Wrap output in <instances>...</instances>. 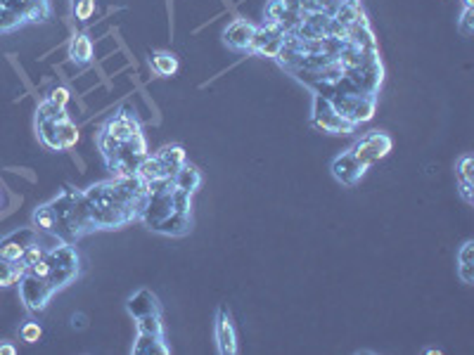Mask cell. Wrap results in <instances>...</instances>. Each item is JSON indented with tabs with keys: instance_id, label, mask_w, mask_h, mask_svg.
Returning a JSON list of instances; mask_svg holds the SVG:
<instances>
[{
	"instance_id": "obj_1",
	"label": "cell",
	"mask_w": 474,
	"mask_h": 355,
	"mask_svg": "<svg viewBox=\"0 0 474 355\" xmlns=\"http://www.w3.org/2000/svg\"><path fill=\"white\" fill-rule=\"evenodd\" d=\"M81 275V256L74 244L57 242L48 247L45 254L33 261L19 277V301L29 315H41L48 311L57 294L74 285Z\"/></svg>"
},
{
	"instance_id": "obj_2",
	"label": "cell",
	"mask_w": 474,
	"mask_h": 355,
	"mask_svg": "<svg viewBox=\"0 0 474 355\" xmlns=\"http://www.w3.org/2000/svg\"><path fill=\"white\" fill-rule=\"evenodd\" d=\"M152 185L137 175H112L83 190L88 216L98 230H121L143 219Z\"/></svg>"
},
{
	"instance_id": "obj_3",
	"label": "cell",
	"mask_w": 474,
	"mask_h": 355,
	"mask_svg": "<svg viewBox=\"0 0 474 355\" xmlns=\"http://www.w3.org/2000/svg\"><path fill=\"white\" fill-rule=\"evenodd\" d=\"M95 145L100 150L105 166L114 175H136L137 163L150 154L140 118L133 109H126V107L100 126V131L95 135Z\"/></svg>"
},
{
	"instance_id": "obj_4",
	"label": "cell",
	"mask_w": 474,
	"mask_h": 355,
	"mask_svg": "<svg viewBox=\"0 0 474 355\" xmlns=\"http://www.w3.org/2000/svg\"><path fill=\"white\" fill-rule=\"evenodd\" d=\"M32 223L38 232L67 244H76L95 232L93 220L88 216L86 200H83V190H76L71 185H64L57 197L36 206Z\"/></svg>"
},
{
	"instance_id": "obj_5",
	"label": "cell",
	"mask_w": 474,
	"mask_h": 355,
	"mask_svg": "<svg viewBox=\"0 0 474 355\" xmlns=\"http://www.w3.org/2000/svg\"><path fill=\"white\" fill-rule=\"evenodd\" d=\"M140 220L156 235H187L193 230V192L181 190L174 181L152 185L150 200Z\"/></svg>"
},
{
	"instance_id": "obj_6",
	"label": "cell",
	"mask_w": 474,
	"mask_h": 355,
	"mask_svg": "<svg viewBox=\"0 0 474 355\" xmlns=\"http://www.w3.org/2000/svg\"><path fill=\"white\" fill-rule=\"evenodd\" d=\"M33 131L38 143L51 152H69L79 145V126L67 114V107H60L45 98L33 114Z\"/></svg>"
},
{
	"instance_id": "obj_7",
	"label": "cell",
	"mask_w": 474,
	"mask_h": 355,
	"mask_svg": "<svg viewBox=\"0 0 474 355\" xmlns=\"http://www.w3.org/2000/svg\"><path fill=\"white\" fill-rule=\"evenodd\" d=\"M51 19V0H0V36L29 24H45Z\"/></svg>"
},
{
	"instance_id": "obj_8",
	"label": "cell",
	"mask_w": 474,
	"mask_h": 355,
	"mask_svg": "<svg viewBox=\"0 0 474 355\" xmlns=\"http://www.w3.org/2000/svg\"><path fill=\"white\" fill-rule=\"evenodd\" d=\"M311 126L316 131L330 133V135H351L358 128V126H354L344 117H339V112L332 107V102L325 95L318 93H313Z\"/></svg>"
},
{
	"instance_id": "obj_9",
	"label": "cell",
	"mask_w": 474,
	"mask_h": 355,
	"mask_svg": "<svg viewBox=\"0 0 474 355\" xmlns=\"http://www.w3.org/2000/svg\"><path fill=\"white\" fill-rule=\"evenodd\" d=\"M327 100L337 109L339 117H344L354 126L368 124L377 109V95H332Z\"/></svg>"
},
{
	"instance_id": "obj_10",
	"label": "cell",
	"mask_w": 474,
	"mask_h": 355,
	"mask_svg": "<svg viewBox=\"0 0 474 355\" xmlns=\"http://www.w3.org/2000/svg\"><path fill=\"white\" fill-rule=\"evenodd\" d=\"M392 147H393V140H392V135H389V133L370 131V133H365L361 140H356L349 150L354 152L358 162L365 163V166L370 169L373 163L382 162L384 156H389Z\"/></svg>"
},
{
	"instance_id": "obj_11",
	"label": "cell",
	"mask_w": 474,
	"mask_h": 355,
	"mask_svg": "<svg viewBox=\"0 0 474 355\" xmlns=\"http://www.w3.org/2000/svg\"><path fill=\"white\" fill-rule=\"evenodd\" d=\"M213 339H216V350L219 355H237V330L232 322L231 311L225 305L216 308V318H213Z\"/></svg>"
},
{
	"instance_id": "obj_12",
	"label": "cell",
	"mask_w": 474,
	"mask_h": 355,
	"mask_svg": "<svg viewBox=\"0 0 474 355\" xmlns=\"http://www.w3.org/2000/svg\"><path fill=\"white\" fill-rule=\"evenodd\" d=\"M330 171H332V178H335L337 182H342L344 187H354V185H358L363 178H365V173H368V166L358 162L354 152L346 150L332 159Z\"/></svg>"
},
{
	"instance_id": "obj_13",
	"label": "cell",
	"mask_w": 474,
	"mask_h": 355,
	"mask_svg": "<svg viewBox=\"0 0 474 355\" xmlns=\"http://www.w3.org/2000/svg\"><path fill=\"white\" fill-rule=\"evenodd\" d=\"M285 33L288 32H285L282 26H275V24L256 26V33H254V38H251L250 52L251 55L269 57V60H273V57L280 52L282 43H285Z\"/></svg>"
},
{
	"instance_id": "obj_14",
	"label": "cell",
	"mask_w": 474,
	"mask_h": 355,
	"mask_svg": "<svg viewBox=\"0 0 474 355\" xmlns=\"http://www.w3.org/2000/svg\"><path fill=\"white\" fill-rule=\"evenodd\" d=\"M256 26L259 24H254L250 19H235V22H231V24L223 29V43L228 45L232 52H250Z\"/></svg>"
},
{
	"instance_id": "obj_15",
	"label": "cell",
	"mask_w": 474,
	"mask_h": 355,
	"mask_svg": "<svg viewBox=\"0 0 474 355\" xmlns=\"http://www.w3.org/2000/svg\"><path fill=\"white\" fill-rule=\"evenodd\" d=\"M152 156H155L156 163H159L162 173L166 175V181H171L175 175V171L183 169L187 163V152L183 145H164L162 150H156Z\"/></svg>"
},
{
	"instance_id": "obj_16",
	"label": "cell",
	"mask_w": 474,
	"mask_h": 355,
	"mask_svg": "<svg viewBox=\"0 0 474 355\" xmlns=\"http://www.w3.org/2000/svg\"><path fill=\"white\" fill-rule=\"evenodd\" d=\"M456 185L460 200L468 206L474 204V159L472 154H462L456 162Z\"/></svg>"
},
{
	"instance_id": "obj_17",
	"label": "cell",
	"mask_w": 474,
	"mask_h": 355,
	"mask_svg": "<svg viewBox=\"0 0 474 355\" xmlns=\"http://www.w3.org/2000/svg\"><path fill=\"white\" fill-rule=\"evenodd\" d=\"M69 62L76 64V67H88V64L93 62V38L88 36L86 32L74 33L71 41H69Z\"/></svg>"
},
{
	"instance_id": "obj_18",
	"label": "cell",
	"mask_w": 474,
	"mask_h": 355,
	"mask_svg": "<svg viewBox=\"0 0 474 355\" xmlns=\"http://www.w3.org/2000/svg\"><path fill=\"white\" fill-rule=\"evenodd\" d=\"M126 311L136 320L143 318V315H150V313H162V305H159V301H156V296L150 289H140V292H136L131 299L126 301Z\"/></svg>"
},
{
	"instance_id": "obj_19",
	"label": "cell",
	"mask_w": 474,
	"mask_h": 355,
	"mask_svg": "<svg viewBox=\"0 0 474 355\" xmlns=\"http://www.w3.org/2000/svg\"><path fill=\"white\" fill-rule=\"evenodd\" d=\"M133 355H169L171 346L166 343V337H155V334H143L137 332L136 341L131 346Z\"/></svg>"
},
{
	"instance_id": "obj_20",
	"label": "cell",
	"mask_w": 474,
	"mask_h": 355,
	"mask_svg": "<svg viewBox=\"0 0 474 355\" xmlns=\"http://www.w3.org/2000/svg\"><path fill=\"white\" fill-rule=\"evenodd\" d=\"M458 263V277L462 280V285L472 287L474 285V239H465L460 244V249L456 254Z\"/></svg>"
},
{
	"instance_id": "obj_21",
	"label": "cell",
	"mask_w": 474,
	"mask_h": 355,
	"mask_svg": "<svg viewBox=\"0 0 474 355\" xmlns=\"http://www.w3.org/2000/svg\"><path fill=\"white\" fill-rule=\"evenodd\" d=\"M150 69L152 74L159 76V79H171V76L178 74L181 62L171 51H155L150 55Z\"/></svg>"
},
{
	"instance_id": "obj_22",
	"label": "cell",
	"mask_w": 474,
	"mask_h": 355,
	"mask_svg": "<svg viewBox=\"0 0 474 355\" xmlns=\"http://www.w3.org/2000/svg\"><path fill=\"white\" fill-rule=\"evenodd\" d=\"M171 181L181 187V190H187V192L194 194L202 187L204 178H202V173H200V169H197V166H193V163H185L183 169L175 171V175L171 178Z\"/></svg>"
},
{
	"instance_id": "obj_23",
	"label": "cell",
	"mask_w": 474,
	"mask_h": 355,
	"mask_svg": "<svg viewBox=\"0 0 474 355\" xmlns=\"http://www.w3.org/2000/svg\"><path fill=\"white\" fill-rule=\"evenodd\" d=\"M22 275H24V268H19L17 263L7 261L5 256L0 254V289L14 287Z\"/></svg>"
},
{
	"instance_id": "obj_24",
	"label": "cell",
	"mask_w": 474,
	"mask_h": 355,
	"mask_svg": "<svg viewBox=\"0 0 474 355\" xmlns=\"http://www.w3.org/2000/svg\"><path fill=\"white\" fill-rule=\"evenodd\" d=\"M458 32L465 38H469L474 33V7L472 5H462V14L458 19Z\"/></svg>"
},
{
	"instance_id": "obj_25",
	"label": "cell",
	"mask_w": 474,
	"mask_h": 355,
	"mask_svg": "<svg viewBox=\"0 0 474 355\" xmlns=\"http://www.w3.org/2000/svg\"><path fill=\"white\" fill-rule=\"evenodd\" d=\"M71 14L76 22H88L95 14V0H79L71 5Z\"/></svg>"
},
{
	"instance_id": "obj_26",
	"label": "cell",
	"mask_w": 474,
	"mask_h": 355,
	"mask_svg": "<svg viewBox=\"0 0 474 355\" xmlns=\"http://www.w3.org/2000/svg\"><path fill=\"white\" fill-rule=\"evenodd\" d=\"M19 334H22V341L38 343L41 337H43V330H41V324L38 322H24L22 324V330H19Z\"/></svg>"
},
{
	"instance_id": "obj_27",
	"label": "cell",
	"mask_w": 474,
	"mask_h": 355,
	"mask_svg": "<svg viewBox=\"0 0 474 355\" xmlns=\"http://www.w3.org/2000/svg\"><path fill=\"white\" fill-rule=\"evenodd\" d=\"M48 100L55 102V105H60V107H67L69 100H71V95H69V90L64 86H57V88H52L51 93H48Z\"/></svg>"
},
{
	"instance_id": "obj_28",
	"label": "cell",
	"mask_w": 474,
	"mask_h": 355,
	"mask_svg": "<svg viewBox=\"0 0 474 355\" xmlns=\"http://www.w3.org/2000/svg\"><path fill=\"white\" fill-rule=\"evenodd\" d=\"M17 346L10 341H0V355H17Z\"/></svg>"
},
{
	"instance_id": "obj_29",
	"label": "cell",
	"mask_w": 474,
	"mask_h": 355,
	"mask_svg": "<svg viewBox=\"0 0 474 355\" xmlns=\"http://www.w3.org/2000/svg\"><path fill=\"white\" fill-rule=\"evenodd\" d=\"M71 327H79V330H83V327H86V318H83V315H74V318H71Z\"/></svg>"
},
{
	"instance_id": "obj_30",
	"label": "cell",
	"mask_w": 474,
	"mask_h": 355,
	"mask_svg": "<svg viewBox=\"0 0 474 355\" xmlns=\"http://www.w3.org/2000/svg\"><path fill=\"white\" fill-rule=\"evenodd\" d=\"M427 353H430V355H441V350H439V349H427Z\"/></svg>"
},
{
	"instance_id": "obj_31",
	"label": "cell",
	"mask_w": 474,
	"mask_h": 355,
	"mask_svg": "<svg viewBox=\"0 0 474 355\" xmlns=\"http://www.w3.org/2000/svg\"><path fill=\"white\" fill-rule=\"evenodd\" d=\"M0 209H3V192H0Z\"/></svg>"
},
{
	"instance_id": "obj_32",
	"label": "cell",
	"mask_w": 474,
	"mask_h": 355,
	"mask_svg": "<svg viewBox=\"0 0 474 355\" xmlns=\"http://www.w3.org/2000/svg\"><path fill=\"white\" fill-rule=\"evenodd\" d=\"M74 3H79V0H71V5H74Z\"/></svg>"
}]
</instances>
